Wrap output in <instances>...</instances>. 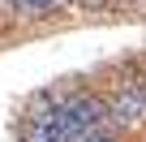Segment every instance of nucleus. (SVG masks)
<instances>
[{
    "instance_id": "7ed1b4c3",
    "label": "nucleus",
    "mask_w": 146,
    "mask_h": 142,
    "mask_svg": "<svg viewBox=\"0 0 146 142\" xmlns=\"http://www.w3.org/2000/svg\"><path fill=\"white\" fill-rule=\"evenodd\" d=\"M60 9H64V0H22V5H17V17L39 22V17H52V13H60Z\"/></svg>"
},
{
    "instance_id": "39448f33",
    "label": "nucleus",
    "mask_w": 146,
    "mask_h": 142,
    "mask_svg": "<svg viewBox=\"0 0 146 142\" xmlns=\"http://www.w3.org/2000/svg\"><path fill=\"white\" fill-rule=\"evenodd\" d=\"M116 5H137V0H116Z\"/></svg>"
},
{
    "instance_id": "f257e3e1",
    "label": "nucleus",
    "mask_w": 146,
    "mask_h": 142,
    "mask_svg": "<svg viewBox=\"0 0 146 142\" xmlns=\"http://www.w3.org/2000/svg\"><path fill=\"white\" fill-rule=\"evenodd\" d=\"M17 142H60V99L56 95L30 99L17 125Z\"/></svg>"
},
{
    "instance_id": "20e7f679",
    "label": "nucleus",
    "mask_w": 146,
    "mask_h": 142,
    "mask_svg": "<svg viewBox=\"0 0 146 142\" xmlns=\"http://www.w3.org/2000/svg\"><path fill=\"white\" fill-rule=\"evenodd\" d=\"M64 5H82V9H103V5H116V0H64Z\"/></svg>"
},
{
    "instance_id": "f03ea898",
    "label": "nucleus",
    "mask_w": 146,
    "mask_h": 142,
    "mask_svg": "<svg viewBox=\"0 0 146 142\" xmlns=\"http://www.w3.org/2000/svg\"><path fill=\"white\" fill-rule=\"evenodd\" d=\"M108 103H112V121H116L120 129L142 125V121H146V82H120Z\"/></svg>"
},
{
    "instance_id": "423d86ee",
    "label": "nucleus",
    "mask_w": 146,
    "mask_h": 142,
    "mask_svg": "<svg viewBox=\"0 0 146 142\" xmlns=\"http://www.w3.org/2000/svg\"><path fill=\"white\" fill-rule=\"evenodd\" d=\"M103 142H120V133H116V138H103Z\"/></svg>"
}]
</instances>
